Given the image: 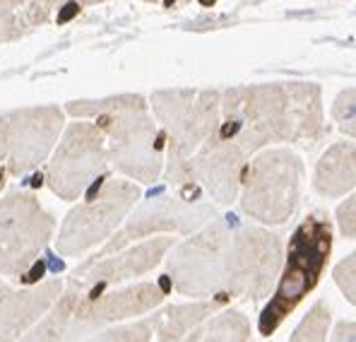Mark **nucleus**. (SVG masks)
Instances as JSON below:
<instances>
[{"label": "nucleus", "instance_id": "14", "mask_svg": "<svg viewBox=\"0 0 356 342\" xmlns=\"http://www.w3.org/2000/svg\"><path fill=\"white\" fill-rule=\"evenodd\" d=\"M60 292V280H49L44 285L27 289H10L0 282V340H13L27 333L54 306Z\"/></svg>", "mask_w": 356, "mask_h": 342}, {"label": "nucleus", "instance_id": "15", "mask_svg": "<svg viewBox=\"0 0 356 342\" xmlns=\"http://www.w3.org/2000/svg\"><path fill=\"white\" fill-rule=\"evenodd\" d=\"M65 0H0V44H10L44 27Z\"/></svg>", "mask_w": 356, "mask_h": 342}, {"label": "nucleus", "instance_id": "10", "mask_svg": "<svg viewBox=\"0 0 356 342\" xmlns=\"http://www.w3.org/2000/svg\"><path fill=\"white\" fill-rule=\"evenodd\" d=\"M108 164L106 138L97 123L77 121L63 133L49 164V186L63 200H75L99 178Z\"/></svg>", "mask_w": 356, "mask_h": 342}, {"label": "nucleus", "instance_id": "19", "mask_svg": "<svg viewBox=\"0 0 356 342\" xmlns=\"http://www.w3.org/2000/svg\"><path fill=\"white\" fill-rule=\"evenodd\" d=\"M330 325V309L323 302H318L311 309V313L303 318V323L294 330L291 340H325Z\"/></svg>", "mask_w": 356, "mask_h": 342}, {"label": "nucleus", "instance_id": "9", "mask_svg": "<svg viewBox=\"0 0 356 342\" xmlns=\"http://www.w3.org/2000/svg\"><path fill=\"white\" fill-rule=\"evenodd\" d=\"M140 200V188L133 181H108L97 196L77 205L65 217L56 239L60 256H77L97 244H104L113 234L125 215Z\"/></svg>", "mask_w": 356, "mask_h": 342}, {"label": "nucleus", "instance_id": "8", "mask_svg": "<svg viewBox=\"0 0 356 342\" xmlns=\"http://www.w3.org/2000/svg\"><path fill=\"white\" fill-rule=\"evenodd\" d=\"M65 123V114L54 104L27 107L0 116V169L5 176H24L46 157Z\"/></svg>", "mask_w": 356, "mask_h": 342}, {"label": "nucleus", "instance_id": "11", "mask_svg": "<svg viewBox=\"0 0 356 342\" xmlns=\"http://www.w3.org/2000/svg\"><path fill=\"white\" fill-rule=\"evenodd\" d=\"M171 246H174L171 236H159V239H147L143 244H128L125 249L111 251V254L92 256L80 267H75L65 292L94 297L102 289L123 285L125 280L145 275L159 265L161 258L171 251Z\"/></svg>", "mask_w": 356, "mask_h": 342}, {"label": "nucleus", "instance_id": "7", "mask_svg": "<svg viewBox=\"0 0 356 342\" xmlns=\"http://www.w3.org/2000/svg\"><path fill=\"white\" fill-rule=\"evenodd\" d=\"M217 89H161L152 94L154 116L164 128L169 160H188L219 125Z\"/></svg>", "mask_w": 356, "mask_h": 342}, {"label": "nucleus", "instance_id": "24", "mask_svg": "<svg viewBox=\"0 0 356 342\" xmlns=\"http://www.w3.org/2000/svg\"><path fill=\"white\" fill-rule=\"evenodd\" d=\"M334 338H337V340H344V338H349V340H352L354 338V323H342V325H339V330H337V335H334Z\"/></svg>", "mask_w": 356, "mask_h": 342}, {"label": "nucleus", "instance_id": "21", "mask_svg": "<svg viewBox=\"0 0 356 342\" xmlns=\"http://www.w3.org/2000/svg\"><path fill=\"white\" fill-rule=\"evenodd\" d=\"M334 277H337V285L342 287V292L349 297V302L354 304V256L339 263V267L334 270Z\"/></svg>", "mask_w": 356, "mask_h": 342}, {"label": "nucleus", "instance_id": "20", "mask_svg": "<svg viewBox=\"0 0 356 342\" xmlns=\"http://www.w3.org/2000/svg\"><path fill=\"white\" fill-rule=\"evenodd\" d=\"M332 116L339 123V128L347 130L349 135H354V87H349L347 92L339 94V99L332 107Z\"/></svg>", "mask_w": 356, "mask_h": 342}, {"label": "nucleus", "instance_id": "1", "mask_svg": "<svg viewBox=\"0 0 356 342\" xmlns=\"http://www.w3.org/2000/svg\"><path fill=\"white\" fill-rule=\"evenodd\" d=\"M280 236L258 227L217 219L169 256V280L191 299H253L270 294L282 267Z\"/></svg>", "mask_w": 356, "mask_h": 342}, {"label": "nucleus", "instance_id": "3", "mask_svg": "<svg viewBox=\"0 0 356 342\" xmlns=\"http://www.w3.org/2000/svg\"><path fill=\"white\" fill-rule=\"evenodd\" d=\"M75 118H94L106 138V155L120 173L154 183L164 166V133L152 118L149 104L140 94L67 104Z\"/></svg>", "mask_w": 356, "mask_h": 342}, {"label": "nucleus", "instance_id": "6", "mask_svg": "<svg viewBox=\"0 0 356 342\" xmlns=\"http://www.w3.org/2000/svg\"><path fill=\"white\" fill-rule=\"evenodd\" d=\"M56 219L31 193L15 191L0 200V275L22 280L51 241Z\"/></svg>", "mask_w": 356, "mask_h": 342}, {"label": "nucleus", "instance_id": "16", "mask_svg": "<svg viewBox=\"0 0 356 342\" xmlns=\"http://www.w3.org/2000/svg\"><path fill=\"white\" fill-rule=\"evenodd\" d=\"M222 304H227L224 299L212 297V299H195L193 304H181V306H171L166 311L147 316L145 323L149 330V340H181L183 335H188L197 323H202L217 311Z\"/></svg>", "mask_w": 356, "mask_h": 342}, {"label": "nucleus", "instance_id": "17", "mask_svg": "<svg viewBox=\"0 0 356 342\" xmlns=\"http://www.w3.org/2000/svg\"><path fill=\"white\" fill-rule=\"evenodd\" d=\"M313 186L325 198H342L354 188V143H337L321 157Z\"/></svg>", "mask_w": 356, "mask_h": 342}, {"label": "nucleus", "instance_id": "27", "mask_svg": "<svg viewBox=\"0 0 356 342\" xmlns=\"http://www.w3.org/2000/svg\"><path fill=\"white\" fill-rule=\"evenodd\" d=\"M145 3H159V0H145Z\"/></svg>", "mask_w": 356, "mask_h": 342}, {"label": "nucleus", "instance_id": "13", "mask_svg": "<svg viewBox=\"0 0 356 342\" xmlns=\"http://www.w3.org/2000/svg\"><path fill=\"white\" fill-rule=\"evenodd\" d=\"M243 160V150L232 140L219 138L217 130H214L205 143L188 157V164H191L195 183L207 188L214 203L229 205L234 203L241 188V176H243L245 166Z\"/></svg>", "mask_w": 356, "mask_h": 342}, {"label": "nucleus", "instance_id": "5", "mask_svg": "<svg viewBox=\"0 0 356 342\" xmlns=\"http://www.w3.org/2000/svg\"><path fill=\"white\" fill-rule=\"evenodd\" d=\"M243 212L263 224H282L296 212L303 164L291 150H267L243 166Z\"/></svg>", "mask_w": 356, "mask_h": 342}, {"label": "nucleus", "instance_id": "23", "mask_svg": "<svg viewBox=\"0 0 356 342\" xmlns=\"http://www.w3.org/2000/svg\"><path fill=\"white\" fill-rule=\"evenodd\" d=\"M77 13H80V3H75V0H72V3H67L65 10H63V13L58 15V24L67 22V20H70L72 15H77Z\"/></svg>", "mask_w": 356, "mask_h": 342}, {"label": "nucleus", "instance_id": "4", "mask_svg": "<svg viewBox=\"0 0 356 342\" xmlns=\"http://www.w3.org/2000/svg\"><path fill=\"white\" fill-rule=\"evenodd\" d=\"M330 251H332L330 219H325L323 215H311L303 219L289 241L286 267L277 282L275 299L267 304V309L260 316V335L270 338L282 325V320L303 302V297H308L316 289L327 265Z\"/></svg>", "mask_w": 356, "mask_h": 342}, {"label": "nucleus", "instance_id": "18", "mask_svg": "<svg viewBox=\"0 0 356 342\" xmlns=\"http://www.w3.org/2000/svg\"><path fill=\"white\" fill-rule=\"evenodd\" d=\"M191 340H248L250 323L238 311L222 313L212 320H202L188 335Z\"/></svg>", "mask_w": 356, "mask_h": 342}, {"label": "nucleus", "instance_id": "2", "mask_svg": "<svg viewBox=\"0 0 356 342\" xmlns=\"http://www.w3.org/2000/svg\"><path fill=\"white\" fill-rule=\"evenodd\" d=\"M224 123L217 135L253 155L270 143L313 147L325 133L323 94L316 82L245 85L224 92L219 102Z\"/></svg>", "mask_w": 356, "mask_h": 342}, {"label": "nucleus", "instance_id": "12", "mask_svg": "<svg viewBox=\"0 0 356 342\" xmlns=\"http://www.w3.org/2000/svg\"><path fill=\"white\" fill-rule=\"evenodd\" d=\"M214 217V210L209 205H193V200L186 198H159L145 203L135 210V215L106 239L102 251L94 256L111 254V251L125 249L128 244H135L140 239L156 234V231H176V234H188V231L202 227L207 219Z\"/></svg>", "mask_w": 356, "mask_h": 342}, {"label": "nucleus", "instance_id": "25", "mask_svg": "<svg viewBox=\"0 0 356 342\" xmlns=\"http://www.w3.org/2000/svg\"><path fill=\"white\" fill-rule=\"evenodd\" d=\"M5 181H8V176H5V171H3V169H0V191H3Z\"/></svg>", "mask_w": 356, "mask_h": 342}, {"label": "nucleus", "instance_id": "22", "mask_svg": "<svg viewBox=\"0 0 356 342\" xmlns=\"http://www.w3.org/2000/svg\"><path fill=\"white\" fill-rule=\"evenodd\" d=\"M339 227L347 239H354V198H347V203L339 208Z\"/></svg>", "mask_w": 356, "mask_h": 342}, {"label": "nucleus", "instance_id": "26", "mask_svg": "<svg viewBox=\"0 0 356 342\" xmlns=\"http://www.w3.org/2000/svg\"><path fill=\"white\" fill-rule=\"evenodd\" d=\"M77 3H85V5H94V3H104V0H77Z\"/></svg>", "mask_w": 356, "mask_h": 342}]
</instances>
